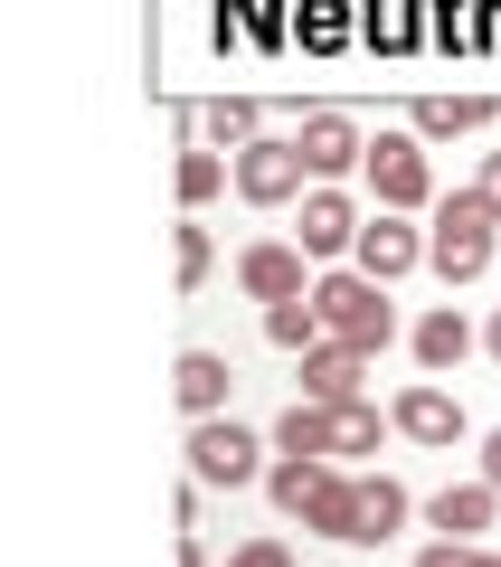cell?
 I'll use <instances>...</instances> for the list:
<instances>
[{"label":"cell","instance_id":"cell-1","mask_svg":"<svg viewBox=\"0 0 501 567\" xmlns=\"http://www.w3.org/2000/svg\"><path fill=\"white\" fill-rule=\"evenodd\" d=\"M426 265H436L444 284H473L501 265V218L482 189H454V199H436V227H426Z\"/></svg>","mask_w":501,"mask_h":567},{"label":"cell","instance_id":"cell-2","mask_svg":"<svg viewBox=\"0 0 501 567\" xmlns=\"http://www.w3.org/2000/svg\"><path fill=\"white\" fill-rule=\"evenodd\" d=\"M313 303H321V331H331V341H350V350H369V360L398 341V303H388V284L360 275V265L321 275V284H313Z\"/></svg>","mask_w":501,"mask_h":567},{"label":"cell","instance_id":"cell-3","mask_svg":"<svg viewBox=\"0 0 501 567\" xmlns=\"http://www.w3.org/2000/svg\"><path fill=\"white\" fill-rule=\"evenodd\" d=\"M190 483H208V492L265 483V445L246 435L237 416H190Z\"/></svg>","mask_w":501,"mask_h":567},{"label":"cell","instance_id":"cell-4","mask_svg":"<svg viewBox=\"0 0 501 567\" xmlns=\"http://www.w3.org/2000/svg\"><path fill=\"white\" fill-rule=\"evenodd\" d=\"M360 181L379 189V208H436V162H426V133H379L369 142V162H360Z\"/></svg>","mask_w":501,"mask_h":567},{"label":"cell","instance_id":"cell-5","mask_svg":"<svg viewBox=\"0 0 501 567\" xmlns=\"http://www.w3.org/2000/svg\"><path fill=\"white\" fill-rule=\"evenodd\" d=\"M303 189H313V162H303L294 133H256V142L237 152V199H246V208H294Z\"/></svg>","mask_w":501,"mask_h":567},{"label":"cell","instance_id":"cell-6","mask_svg":"<svg viewBox=\"0 0 501 567\" xmlns=\"http://www.w3.org/2000/svg\"><path fill=\"white\" fill-rule=\"evenodd\" d=\"M303 218H294V246H303V256H313V265H331V256H350V246H360V199H350V189L341 181H313V189H303Z\"/></svg>","mask_w":501,"mask_h":567},{"label":"cell","instance_id":"cell-7","mask_svg":"<svg viewBox=\"0 0 501 567\" xmlns=\"http://www.w3.org/2000/svg\"><path fill=\"white\" fill-rule=\"evenodd\" d=\"M237 284L256 293V303H294V293H313V256H303L294 237H256L237 256Z\"/></svg>","mask_w":501,"mask_h":567},{"label":"cell","instance_id":"cell-8","mask_svg":"<svg viewBox=\"0 0 501 567\" xmlns=\"http://www.w3.org/2000/svg\"><path fill=\"white\" fill-rule=\"evenodd\" d=\"M388 416H398V435H407V445H436V454H454L463 435H473V425H463V398H444L436 379L398 388V406H388Z\"/></svg>","mask_w":501,"mask_h":567},{"label":"cell","instance_id":"cell-9","mask_svg":"<svg viewBox=\"0 0 501 567\" xmlns=\"http://www.w3.org/2000/svg\"><path fill=\"white\" fill-rule=\"evenodd\" d=\"M350 265H360V275H379V284L417 275V265H426V227H407V208H379V218L360 227V246H350Z\"/></svg>","mask_w":501,"mask_h":567},{"label":"cell","instance_id":"cell-10","mask_svg":"<svg viewBox=\"0 0 501 567\" xmlns=\"http://www.w3.org/2000/svg\"><path fill=\"white\" fill-rule=\"evenodd\" d=\"M294 142H303V162H313V181H341V171H360V162H369V133L341 114V104H313Z\"/></svg>","mask_w":501,"mask_h":567},{"label":"cell","instance_id":"cell-11","mask_svg":"<svg viewBox=\"0 0 501 567\" xmlns=\"http://www.w3.org/2000/svg\"><path fill=\"white\" fill-rule=\"evenodd\" d=\"M360 379H369V350H350V341H313L303 350V398L313 406H350Z\"/></svg>","mask_w":501,"mask_h":567},{"label":"cell","instance_id":"cell-12","mask_svg":"<svg viewBox=\"0 0 501 567\" xmlns=\"http://www.w3.org/2000/svg\"><path fill=\"white\" fill-rule=\"evenodd\" d=\"M492 511H501V483H444L436 502H426V529H436V539H482V529H492Z\"/></svg>","mask_w":501,"mask_h":567},{"label":"cell","instance_id":"cell-13","mask_svg":"<svg viewBox=\"0 0 501 567\" xmlns=\"http://www.w3.org/2000/svg\"><path fill=\"white\" fill-rule=\"evenodd\" d=\"M407 350H417V369H426V379H444V369H463V360H473V322H463L454 303H436V312H417Z\"/></svg>","mask_w":501,"mask_h":567},{"label":"cell","instance_id":"cell-14","mask_svg":"<svg viewBox=\"0 0 501 567\" xmlns=\"http://www.w3.org/2000/svg\"><path fill=\"white\" fill-rule=\"evenodd\" d=\"M227 388H237V369H227L218 350H181V369H171V398H181L190 416H227Z\"/></svg>","mask_w":501,"mask_h":567},{"label":"cell","instance_id":"cell-15","mask_svg":"<svg viewBox=\"0 0 501 567\" xmlns=\"http://www.w3.org/2000/svg\"><path fill=\"white\" fill-rule=\"evenodd\" d=\"M331 473H341L331 454H275V464H265V492H275L284 520H303V511L321 502V483H331Z\"/></svg>","mask_w":501,"mask_h":567},{"label":"cell","instance_id":"cell-16","mask_svg":"<svg viewBox=\"0 0 501 567\" xmlns=\"http://www.w3.org/2000/svg\"><path fill=\"white\" fill-rule=\"evenodd\" d=\"M407 511H417V502H407V483H398V473H360V539H350V548L398 539V529H407Z\"/></svg>","mask_w":501,"mask_h":567},{"label":"cell","instance_id":"cell-17","mask_svg":"<svg viewBox=\"0 0 501 567\" xmlns=\"http://www.w3.org/2000/svg\"><path fill=\"white\" fill-rule=\"evenodd\" d=\"M303 529H321V539H360V473H331V483H321V502L303 511Z\"/></svg>","mask_w":501,"mask_h":567},{"label":"cell","instance_id":"cell-18","mask_svg":"<svg viewBox=\"0 0 501 567\" xmlns=\"http://www.w3.org/2000/svg\"><path fill=\"white\" fill-rule=\"evenodd\" d=\"M227 181H237V152H218V142H208V152H181V171H171L181 208H208V199H218Z\"/></svg>","mask_w":501,"mask_h":567},{"label":"cell","instance_id":"cell-19","mask_svg":"<svg viewBox=\"0 0 501 567\" xmlns=\"http://www.w3.org/2000/svg\"><path fill=\"white\" fill-rule=\"evenodd\" d=\"M482 123H492V95H426V104H417V133H426V142L482 133Z\"/></svg>","mask_w":501,"mask_h":567},{"label":"cell","instance_id":"cell-20","mask_svg":"<svg viewBox=\"0 0 501 567\" xmlns=\"http://www.w3.org/2000/svg\"><path fill=\"white\" fill-rule=\"evenodd\" d=\"M265 341L294 350V360H303L313 341H331V331H321V303H313V293H294V303H265Z\"/></svg>","mask_w":501,"mask_h":567},{"label":"cell","instance_id":"cell-21","mask_svg":"<svg viewBox=\"0 0 501 567\" xmlns=\"http://www.w3.org/2000/svg\"><path fill=\"white\" fill-rule=\"evenodd\" d=\"M181 133H208L218 152H227V142L246 152V142H256V104H246V95H218V104H200V114H181Z\"/></svg>","mask_w":501,"mask_h":567},{"label":"cell","instance_id":"cell-22","mask_svg":"<svg viewBox=\"0 0 501 567\" xmlns=\"http://www.w3.org/2000/svg\"><path fill=\"white\" fill-rule=\"evenodd\" d=\"M379 435H398V416H379L369 398L331 406V454H379Z\"/></svg>","mask_w":501,"mask_h":567},{"label":"cell","instance_id":"cell-23","mask_svg":"<svg viewBox=\"0 0 501 567\" xmlns=\"http://www.w3.org/2000/svg\"><path fill=\"white\" fill-rule=\"evenodd\" d=\"M275 454H331V406L294 398V406L275 416Z\"/></svg>","mask_w":501,"mask_h":567},{"label":"cell","instance_id":"cell-24","mask_svg":"<svg viewBox=\"0 0 501 567\" xmlns=\"http://www.w3.org/2000/svg\"><path fill=\"white\" fill-rule=\"evenodd\" d=\"M208 265H218L208 227H181V237H171V284H181V293H200V284H208Z\"/></svg>","mask_w":501,"mask_h":567},{"label":"cell","instance_id":"cell-25","mask_svg":"<svg viewBox=\"0 0 501 567\" xmlns=\"http://www.w3.org/2000/svg\"><path fill=\"white\" fill-rule=\"evenodd\" d=\"M417 567H482V548H473V539H426Z\"/></svg>","mask_w":501,"mask_h":567},{"label":"cell","instance_id":"cell-26","mask_svg":"<svg viewBox=\"0 0 501 567\" xmlns=\"http://www.w3.org/2000/svg\"><path fill=\"white\" fill-rule=\"evenodd\" d=\"M227 567H294V548H284V539H246Z\"/></svg>","mask_w":501,"mask_h":567},{"label":"cell","instance_id":"cell-27","mask_svg":"<svg viewBox=\"0 0 501 567\" xmlns=\"http://www.w3.org/2000/svg\"><path fill=\"white\" fill-rule=\"evenodd\" d=\"M473 189L492 199V218H501V152H482V181H473Z\"/></svg>","mask_w":501,"mask_h":567},{"label":"cell","instance_id":"cell-28","mask_svg":"<svg viewBox=\"0 0 501 567\" xmlns=\"http://www.w3.org/2000/svg\"><path fill=\"white\" fill-rule=\"evenodd\" d=\"M482 483H501V425L482 435Z\"/></svg>","mask_w":501,"mask_h":567},{"label":"cell","instance_id":"cell-29","mask_svg":"<svg viewBox=\"0 0 501 567\" xmlns=\"http://www.w3.org/2000/svg\"><path fill=\"white\" fill-rule=\"evenodd\" d=\"M482 350H492V360H501V312H492V322H482Z\"/></svg>","mask_w":501,"mask_h":567},{"label":"cell","instance_id":"cell-30","mask_svg":"<svg viewBox=\"0 0 501 567\" xmlns=\"http://www.w3.org/2000/svg\"><path fill=\"white\" fill-rule=\"evenodd\" d=\"M181 567H208V548H200V539H181Z\"/></svg>","mask_w":501,"mask_h":567},{"label":"cell","instance_id":"cell-31","mask_svg":"<svg viewBox=\"0 0 501 567\" xmlns=\"http://www.w3.org/2000/svg\"><path fill=\"white\" fill-rule=\"evenodd\" d=\"M482 567H501V548H482Z\"/></svg>","mask_w":501,"mask_h":567}]
</instances>
